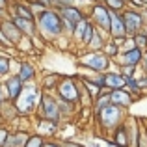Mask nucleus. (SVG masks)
<instances>
[{
  "instance_id": "20e7f679",
  "label": "nucleus",
  "mask_w": 147,
  "mask_h": 147,
  "mask_svg": "<svg viewBox=\"0 0 147 147\" xmlns=\"http://www.w3.org/2000/svg\"><path fill=\"white\" fill-rule=\"evenodd\" d=\"M36 114L39 119H45V121L50 123H61V115L60 110H58V97L52 95L50 91H43L41 90L39 100H37V106H36Z\"/></svg>"
},
{
  "instance_id": "4be33fe9",
  "label": "nucleus",
  "mask_w": 147,
  "mask_h": 147,
  "mask_svg": "<svg viewBox=\"0 0 147 147\" xmlns=\"http://www.w3.org/2000/svg\"><path fill=\"white\" fill-rule=\"evenodd\" d=\"M106 39H108V34L97 28V30H95V34H93V37L90 39V43H88L84 49H86V50H100Z\"/></svg>"
},
{
  "instance_id": "3c124183",
  "label": "nucleus",
  "mask_w": 147,
  "mask_h": 147,
  "mask_svg": "<svg viewBox=\"0 0 147 147\" xmlns=\"http://www.w3.org/2000/svg\"><path fill=\"white\" fill-rule=\"evenodd\" d=\"M125 2H127V0H125Z\"/></svg>"
},
{
  "instance_id": "6e6552de",
  "label": "nucleus",
  "mask_w": 147,
  "mask_h": 147,
  "mask_svg": "<svg viewBox=\"0 0 147 147\" xmlns=\"http://www.w3.org/2000/svg\"><path fill=\"white\" fill-rule=\"evenodd\" d=\"M58 13H60L61 21H63V34H65V36H71L73 26H75L78 21H82L84 17H88V15L78 7V4L63 6V7H60V9H58Z\"/></svg>"
},
{
  "instance_id": "58836bf2",
  "label": "nucleus",
  "mask_w": 147,
  "mask_h": 147,
  "mask_svg": "<svg viewBox=\"0 0 147 147\" xmlns=\"http://www.w3.org/2000/svg\"><path fill=\"white\" fill-rule=\"evenodd\" d=\"M41 147H61V144L56 142V140H49V138H45L43 144H41Z\"/></svg>"
},
{
  "instance_id": "473e14b6",
  "label": "nucleus",
  "mask_w": 147,
  "mask_h": 147,
  "mask_svg": "<svg viewBox=\"0 0 147 147\" xmlns=\"http://www.w3.org/2000/svg\"><path fill=\"white\" fill-rule=\"evenodd\" d=\"M136 65H117V71L123 76H136Z\"/></svg>"
},
{
  "instance_id": "4468645a",
  "label": "nucleus",
  "mask_w": 147,
  "mask_h": 147,
  "mask_svg": "<svg viewBox=\"0 0 147 147\" xmlns=\"http://www.w3.org/2000/svg\"><path fill=\"white\" fill-rule=\"evenodd\" d=\"M15 75H17L24 84H28V82H36V75L37 73H36V67H34V63L30 60H21Z\"/></svg>"
},
{
  "instance_id": "9d476101",
  "label": "nucleus",
  "mask_w": 147,
  "mask_h": 147,
  "mask_svg": "<svg viewBox=\"0 0 147 147\" xmlns=\"http://www.w3.org/2000/svg\"><path fill=\"white\" fill-rule=\"evenodd\" d=\"M2 91H4V97H6L7 100H15L21 95V91H22V88H24V82H22L21 78H19L15 73H11V75H7V76H4V80H2Z\"/></svg>"
},
{
  "instance_id": "e433bc0d",
  "label": "nucleus",
  "mask_w": 147,
  "mask_h": 147,
  "mask_svg": "<svg viewBox=\"0 0 147 147\" xmlns=\"http://www.w3.org/2000/svg\"><path fill=\"white\" fill-rule=\"evenodd\" d=\"M24 2L32 4V6H37V7H49L50 6L49 0H24Z\"/></svg>"
},
{
  "instance_id": "393cba45",
  "label": "nucleus",
  "mask_w": 147,
  "mask_h": 147,
  "mask_svg": "<svg viewBox=\"0 0 147 147\" xmlns=\"http://www.w3.org/2000/svg\"><path fill=\"white\" fill-rule=\"evenodd\" d=\"M58 80H60V76L54 75V73H50V75H47L43 80H41V90H43V91H50V93H52L54 88H56V84H58Z\"/></svg>"
},
{
  "instance_id": "5701e85b",
  "label": "nucleus",
  "mask_w": 147,
  "mask_h": 147,
  "mask_svg": "<svg viewBox=\"0 0 147 147\" xmlns=\"http://www.w3.org/2000/svg\"><path fill=\"white\" fill-rule=\"evenodd\" d=\"M78 80H80V86H82V90H86L88 93H90L91 97H93V100H95V97H99V95H100L102 88L97 86V84H95L93 80H90L88 76H78Z\"/></svg>"
},
{
  "instance_id": "de8ad7c7",
  "label": "nucleus",
  "mask_w": 147,
  "mask_h": 147,
  "mask_svg": "<svg viewBox=\"0 0 147 147\" xmlns=\"http://www.w3.org/2000/svg\"><path fill=\"white\" fill-rule=\"evenodd\" d=\"M90 2H97V0H90Z\"/></svg>"
},
{
  "instance_id": "a211bd4d",
  "label": "nucleus",
  "mask_w": 147,
  "mask_h": 147,
  "mask_svg": "<svg viewBox=\"0 0 147 147\" xmlns=\"http://www.w3.org/2000/svg\"><path fill=\"white\" fill-rule=\"evenodd\" d=\"M127 130V138H129V147H138V132H140V121L134 117H125L123 121Z\"/></svg>"
},
{
  "instance_id": "a18cd8bd",
  "label": "nucleus",
  "mask_w": 147,
  "mask_h": 147,
  "mask_svg": "<svg viewBox=\"0 0 147 147\" xmlns=\"http://www.w3.org/2000/svg\"><path fill=\"white\" fill-rule=\"evenodd\" d=\"M4 99H6V97H4V91H2V86H0V104H2V100Z\"/></svg>"
},
{
  "instance_id": "4c0bfd02",
  "label": "nucleus",
  "mask_w": 147,
  "mask_h": 147,
  "mask_svg": "<svg viewBox=\"0 0 147 147\" xmlns=\"http://www.w3.org/2000/svg\"><path fill=\"white\" fill-rule=\"evenodd\" d=\"M112 41H114V45L117 47L119 50H121V47L125 45V39H127V36H119V37H110Z\"/></svg>"
},
{
  "instance_id": "6ab92c4d",
  "label": "nucleus",
  "mask_w": 147,
  "mask_h": 147,
  "mask_svg": "<svg viewBox=\"0 0 147 147\" xmlns=\"http://www.w3.org/2000/svg\"><path fill=\"white\" fill-rule=\"evenodd\" d=\"M17 115L19 114H17V108H15L13 100L4 99L2 104H0V119H2V123H4V125H7V123H11Z\"/></svg>"
},
{
  "instance_id": "79ce46f5",
  "label": "nucleus",
  "mask_w": 147,
  "mask_h": 147,
  "mask_svg": "<svg viewBox=\"0 0 147 147\" xmlns=\"http://www.w3.org/2000/svg\"><path fill=\"white\" fill-rule=\"evenodd\" d=\"M142 69H144V73H145V75H147V49L144 50V58H142Z\"/></svg>"
},
{
  "instance_id": "1a4fd4ad",
  "label": "nucleus",
  "mask_w": 147,
  "mask_h": 147,
  "mask_svg": "<svg viewBox=\"0 0 147 147\" xmlns=\"http://www.w3.org/2000/svg\"><path fill=\"white\" fill-rule=\"evenodd\" d=\"M121 17H123V22H125L127 36H134V34H138L140 30H144L145 17H144L142 11L134 9V7H125V9L121 11Z\"/></svg>"
},
{
  "instance_id": "c85d7f7f",
  "label": "nucleus",
  "mask_w": 147,
  "mask_h": 147,
  "mask_svg": "<svg viewBox=\"0 0 147 147\" xmlns=\"http://www.w3.org/2000/svg\"><path fill=\"white\" fill-rule=\"evenodd\" d=\"M125 88L130 91V95H140L142 90L136 82V76H125Z\"/></svg>"
},
{
  "instance_id": "a878e982",
  "label": "nucleus",
  "mask_w": 147,
  "mask_h": 147,
  "mask_svg": "<svg viewBox=\"0 0 147 147\" xmlns=\"http://www.w3.org/2000/svg\"><path fill=\"white\" fill-rule=\"evenodd\" d=\"M11 75V56L0 52V78Z\"/></svg>"
},
{
  "instance_id": "0eeeda50",
  "label": "nucleus",
  "mask_w": 147,
  "mask_h": 147,
  "mask_svg": "<svg viewBox=\"0 0 147 147\" xmlns=\"http://www.w3.org/2000/svg\"><path fill=\"white\" fill-rule=\"evenodd\" d=\"M88 19L95 24V28L102 30V32L108 34V28H110V9L104 6L102 2H91L90 7H88Z\"/></svg>"
},
{
  "instance_id": "49530a36",
  "label": "nucleus",
  "mask_w": 147,
  "mask_h": 147,
  "mask_svg": "<svg viewBox=\"0 0 147 147\" xmlns=\"http://www.w3.org/2000/svg\"><path fill=\"white\" fill-rule=\"evenodd\" d=\"M145 32H147V22H145Z\"/></svg>"
},
{
  "instance_id": "412c9836",
  "label": "nucleus",
  "mask_w": 147,
  "mask_h": 147,
  "mask_svg": "<svg viewBox=\"0 0 147 147\" xmlns=\"http://www.w3.org/2000/svg\"><path fill=\"white\" fill-rule=\"evenodd\" d=\"M110 138H112V142H114L115 147H129V138H127V130H125V125H123V123L112 130Z\"/></svg>"
},
{
  "instance_id": "f704fd0d",
  "label": "nucleus",
  "mask_w": 147,
  "mask_h": 147,
  "mask_svg": "<svg viewBox=\"0 0 147 147\" xmlns=\"http://www.w3.org/2000/svg\"><path fill=\"white\" fill-rule=\"evenodd\" d=\"M7 136H9V129H7V125H4V123H0V147L6 144Z\"/></svg>"
},
{
  "instance_id": "c03bdc74",
  "label": "nucleus",
  "mask_w": 147,
  "mask_h": 147,
  "mask_svg": "<svg viewBox=\"0 0 147 147\" xmlns=\"http://www.w3.org/2000/svg\"><path fill=\"white\" fill-rule=\"evenodd\" d=\"M7 4H9V0H0V7H7Z\"/></svg>"
},
{
  "instance_id": "37998d69",
  "label": "nucleus",
  "mask_w": 147,
  "mask_h": 147,
  "mask_svg": "<svg viewBox=\"0 0 147 147\" xmlns=\"http://www.w3.org/2000/svg\"><path fill=\"white\" fill-rule=\"evenodd\" d=\"M7 17H9L7 7H0V21H2V19H7Z\"/></svg>"
},
{
  "instance_id": "cd10ccee",
  "label": "nucleus",
  "mask_w": 147,
  "mask_h": 147,
  "mask_svg": "<svg viewBox=\"0 0 147 147\" xmlns=\"http://www.w3.org/2000/svg\"><path fill=\"white\" fill-rule=\"evenodd\" d=\"M102 4L110 11H119V13H121V11L127 7V2H125V0H102Z\"/></svg>"
},
{
  "instance_id": "dca6fc26",
  "label": "nucleus",
  "mask_w": 147,
  "mask_h": 147,
  "mask_svg": "<svg viewBox=\"0 0 147 147\" xmlns=\"http://www.w3.org/2000/svg\"><path fill=\"white\" fill-rule=\"evenodd\" d=\"M11 21L15 22L19 30L22 32V36H28V37H34L37 34V28H36V21L34 19H24V17H19V15H11Z\"/></svg>"
},
{
  "instance_id": "72a5a7b5",
  "label": "nucleus",
  "mask_w": 147,
  "mask_h": 147,
  "mask_svg": "<svg viewBox=\"0 0 147 147\" xmlns=\"http://www.w3.org/2000/svg\"><path fill=\"white\" fill-rule=\"evenodd\" d=\"M50 2V7L54 9H60L63 6H71V4H76V0H49Z\"/></svg>"
},
{
  "instance_id": "39448f33",
  "label": "nucleus",
  "mask_w": 147,
  "mask_h": 147,
  "mask_svg": "<svg viewBox=\"0 0 147 147\" xmlns=\"http://www.w3.org/2000/svg\"><path fill=\"white\" fill-rule=\"evenodd\" d=\"M80 90H82V86H80L78 78H73V76H60V80H58V84H56V88H54L52 93L61 100L78 104Z\"/></svg>"
},
{
  "instance_id": "bb28decb",
  "label": "nucleus",
  "mask_w": 147,
  "mask_h": 147,
  "mask_svg": "<svg viewBox=\"0 0 147 147\" xmlns=\"http://www.w3.org/2000/svg\"><path fill=\"white\" fill-rule=\"evenodd\" d=\"M100 50H102V52L106 54V56L110 58V60H114V58H115V56L119 54V49H117V47L114 45V41H112L110 37H108V39L104 41V45H102V49H100Z\"/></svg>"
},
{
  "instance_id": "7c9ffc66",
  "label": "nucleus",
  "mask_w": 147,
  "mask_h": 147,
  "mask_svg": "<svg viewBox=\"0 0 147 147\" xmlns=\"http://www.w3.org/2000/svg\"><path fill=\"white\" fill-rule=\"evenodd\" d=\"M95 30H97V28H95V24L90 21V22H88V26H86V32H84V36H82V41H80V45H82V47H86V45L90 43V39L93 37Z\"/></svg>"
},
{
  "instance_id": "9b49d317",
  "label": "nucleus",
  "mask_w": 147,
  "mask_h": 147,
  "mask_svg": "<svg viewBox=\"0 0 147 147\" xmlns=\"http://www.w3.org/2000/svg\"><path fill=\"white\" fill-rule=\"evenodd\" d=\"M142 58H144V50L134 47V49H129V50L119 52L114 60H117V65H136V67H140Z\"/></svg>"
},
{
  "instance_id": "423d86ee",
  "label": "nucleus",
  "mask_w": 147,
  "mask_h": 147,
  "mask_svg": "<svg viewBox=\"0 0 147 147\" xmlns=\"http://www.w3.org/2000/svg\"><path fill=\"white\" fill-rule=\"evenodd\" d=\"M78 65L82 69H88V71H93V73H104L110 69L112 60L102 50H86L78 58Z\"/></svg>"
},
{
  "instance_id": "f257e3e1",
  "label": "nucleus",
  "mask_w": 147,
  "mask_h": 147,
  "mask_svg": "<svg viewBox=\"0 0 147 147\" xmlns=\"http://www.w3.org/2000/svg\"><path fill=\"white\" fill-rule=\"evenodd\" d=\"M36 28L37 37L43 41H56L60 36H63V21H61L58 9L54 7H43L36 13Z\"/></svg>"
},
{
  "instance_id": "c756f323",
  "label": "nucleus",
  "mask_w": 147,
  "mask_h": 147,
  "mask_svg": "<svg viewBox=\"0 0 147 147\" xmlns=\"http://www.w3.org/2000/svg\"><path fill=\"white\" fill-rule=\"evenodd\" d=\"M132 39H134V43H136L138 49H142V50L147 49V32H145V30H140L138 34H134Z\"/></svg>"
},
{
  "instance_id": "f03ea898",
  "label": "nucleus",
  "mask_w": 147,
  "mask_h": 147,
  "mask_svg": "<svg viewBox=\"0 0 147 147\" xmlns=\"http://www.w3.org/2000/svg\"><path fill=\"white\" fill-rule=\"evenodd\" d=\"M125 117H127V108H121L114 102H108L106 106L95 112V121H97L100 132H108V134L117 125H121L125 121Z\"/></svg>"
},
{
  "instance_id": "2f4dec72",
  "label": "nucleus",
  "mask_w": 147,
  "mask_h": 147,
  "mask_svg": "<svg viewBox=\"0 0 147 147\" xmlns=\"http://www.w3.org/2000/svg\"><path fill=\"white\" fill-rule=\"evenodd\" d=\"M45 138L41 136V134H30L28 140H26V144L22 147H41V144H43Z\"/></svg>"
},
{
  "instance_id": "aec40b11",
  "label": "nucleus",
  "mask_w": 147,
  "mask_h": 147,
  "mask_svg": "<svg viewBox=\"0 0 147 147\" xmlns=\"http://www.w3.org/2000/svg\"><path fill=\"white\" fill-rule=\"evenodd\" d=\"M30 132H24V130H13V132H9V136H7L6 144L2 147H22L26 144V140H28Z\"/></svg>"
},
{
  "instance_id": "f8f14e48",
  "label": "nucleus",
  "mask_w": 147,
  "mask_h": 147,
  "mask_svg": "<svg viewBox=\"0 0 147 147\" xmlns=\"http://www.w3.org/2000/svg\"><path fill=\"white\" fill-rule=\"evenodd\" d=\"M0 30L4 32V36L9 39V43L13 45V49H15V45H17L19 41H21V37H22V32L15 26V22L11 21L9 17L2 19V21H0Z\"/></svg>"
},
{
  "instance_id": "f3484780",
  "label": "nucleus",
  "mask_w": 147,
  "mask_h": 147,
  "mask_svg": "<svg viewBox=\"0 0 147 147\" xmlns=\"http://www.w3.org/2000/svg\"><path fill=\"white\" fill-rule=\"evenodd\" d=\"M104 90H119V88H125V76L115 69V71H104Z\"/></svg>"
},
{
  "instance_id": "2eb2a0df",
  "label": "nucleus",
  "mask_w": 147,
  "mask_h": 147,
  "mask_svg": "<svg viewBox=\"0 0 147 147\" xmlns=\"http://www.w3.org/2000/svg\"><path fill=\"white\" fill-rule=\"evenodd\" d=\"M108 95H110V102L117 104V106H121V108H129L130 104H132V95H130V91L127 90V88L110 90Z\"/></svg>"
},
{
  "instance_id": "a19ab883",
  "label": "nucleus",
  "mask_w": 147,
  "mask_h": 147,
  "mask_svg": "<svg viewBox=\"0 0 147 147\" xmlns=\"http://www.w3.org/2000/svg\"><path fill=\"white\" fill-rule=\"evenodd\" d=\"M60 144H61V147H84V145L75 144V142H71V140H61Z\"/></svg>"
},
{
  "instance_id": "7ed1b4c3",
  "label": "nucleus",
  "mask_w": 147,
  "mask_h": 147,
  "mask_svg": "<svg viewBox=\"0 0 147 147\" xmlns=\"http://www.w3.org/2000/svg\"><path fill=\"white\" fill-rule=\"evenodd\" d=\"M39 95H41V90L36 86V82H28L24 84L21 95L13 100L15 108H17V114L19 115H32L36 112V106H37V100H39Z\"/></svg>"
},
{
  "instance_id": "8fccbe9b",
  "label": "nucleus",
  "mask_w": 147,
  "mask_h": 147,
  "mask_svg": "<svg viewBox=\"0 0 147 147\" xmlns=\"http://www.w3.org/2000/svg\"><path fill=\"white\" fill-rule=\"evenodd\" d=\"M144 2H147V0H144Z\"/></svg>"
},
{
  "instance_id": "b1692460",
  "label": "nucleus",
  "mask_w": 147,
  "mask_h": 147,
  "mask_svg": "<svg viewBox=\"0 0 147 147\" xmlns=\"http://www.w3.org/2000/svg\"><path fill=\"white\" fill-rule=\"evenodd\" d=\"M88 22H90V19H88V17H84L82 21H78L75 26H73L71 39H73V41H76L78 45H80V41H82V36H84V32H86V26H88Z\"/></svg>"
},
{
  "instance_id": "09e8293b",
  "label": "nucleus",
  "mask_w": 147,
  "mask_h": 147,
  "mask_svg": "<svg viewBox=\"0 0 147 147\" xmlns=\"http://www.w3.org/2000/svg\"><path fill=\"white\" fill-rule=\"evenodd\" d=\"M99 2H102V0H99Z\"/></svg>"
},
{
  "instance_id": "ea45409f",
  "label": "nucleus",
  "mask_w": 147,
  "mask_h": 147,
  "mask_svg": "<svg viewBox=\"0 0 147 147\" xmlns=\"http://www.w3.org/2000/svg\"><path fill=\"white\" fill-rule=\"evenodd\" d=\"M136 82H138V86H140V90H145L147 88V75L144 73L142 76H136Z\"/></svg>"
},
{
  "instance_id": "ddd939ff",
  "label": "nucleus",
  "mask_w": 147,
  "mask_h": 147,
  "mask_svg": "<svg viewBox=\"0 0 147 147\" xmlns=\"http://www.w3.org/2000/svg\"><path fill=\"white\" fill-rule=\"evenodd\" d=\"M127 36L125 22L119 11H110V28H108V37H119Z\"/></svg>"
},
{
  "instance_id": "c9c22d12",
  "label": "nucleus",
  "mask_w": 147,
  "mask_h": 147,
  "mask_svg": "<svg viewBox=\"0 0 147 147\" xmlns=\"http://www.w3.org/2000/svg\"><path fill=\"white\" fill-rule=\"evenodd\" d=\"M0 49H13V45H11V43H9V39L4 36L2 30H0Z\"/></svg>"
}]
</instances>
